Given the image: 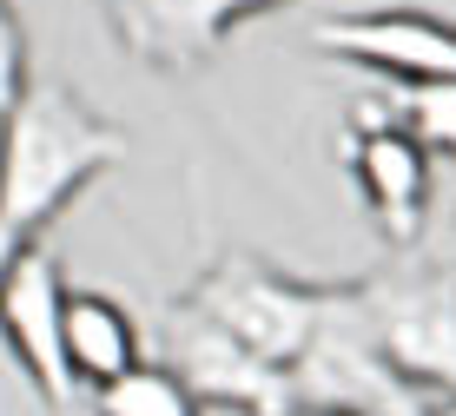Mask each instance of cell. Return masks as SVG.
<instances>
[{
	"label": "cell",
	"instance_id": "cell-1",
	"mask_svg": "<svg viewBox=\"0 0 456 416\" xmlns=\"http://www.w3.org/2000/svg\"><path fill=\"white\" fill-rule=\"evenodd\" d=\"M126 159V133L80 106L60 79H27L0 119V218L40 238L80 192Z\"/></svg>",
	"mask_w": 456,
	"mask_h": 416
},
{
	"label": "cell",
	"instance_id": "cell-2",
	"mask_svg": "<svg viewBox=\"0 0 456 416\" xmlns=\"http://www.w3.org/2000/svg\"><path fill=\"white\" fill-rule=\"evenodd\" d=\"M324 304H331L324 291H305V284L278 278V271H265L251 258H225L192 291V311L206 324H218L232 344H245L258 363H272V371H291L311 350V338L324 324Z\"/></svg>",
	"mask_w": 456,
	"mask_h": 416
},
{
	"label": "cell",
	"instance_id": "cell-3",
	"mask_svg": "<svg viewBox=\"0 0 456 416\" xmlns=\"http://www.w3.org/2000/svg\"><path fill=\"white\" fill-rule=\"evenodd\" d=\"M377 357L403 390H456V284L390 278L357 304Z\"/></svg>",
	"mask_w": 456,
	"mask_h": 416
},
{
	"label": "cell",
	"instance_id": "cell-4",
	"mask_svg": "<svg viewBox=\"0 0 456 416\" xmlns=\"http://www.w3.org/2000/svg\"><path fill=\"white\" fill-rule=\"evenodd\" d=\"M166 371L199 396V410H232V416H291L297 410V390H291V371H272L258 363L245 344H232L218 324L179 304L166 317Z\"/></svg>",
	"mask_w": 456,
	"mask_h": 416
},
{
	"label": "cell",
	"instance_id": "cell-5",
	"mask_svg": "<svg viewBox=\"0 0 456 416\" xmlns=\"http://www.w3.org/2000/svg\"><path fill=\"white\" fill-rule=\"evenodd\" d=\"M311 46L318 53H338L351 67L384 73L397 93L411 86H456V27L436 20V13H331V20L311 27Z\"/></svg>",
	"mask_w": 456,
	"mask_h": 416
},
{
	"label": "cell",
	"instance_id": "cell-6",
	"mask_svg": "<svg viewBox=\"0 0 456 416\" xmlns=\"http://www.w3.org/2000/svg\"><path fill=\"white\" fill-rule=\"evenodd\" d=\"M291 390H297V404H318L324 416L331 410H384V416H397L411 404V390H403V383L390 377V363L377 357V344L364 330V311H357L351 298L324 304L318 338H311V350L291 363Z\"/></svg>",
	"mask_w": 456,
	"mask_h": 416
},
{
	"label": "cell",
	"instance_id": "cell-7",
	"mask_svg": "<svg viewBox=\"0 0 456 416\" xmlns=\"http://www.w3.org/2000/svg\"><path fill=\"white\" fill-rule=\"evenodd\" d=\"M67 291L73 284L60 278V265L40 245H27V258L13 265L7 291H0V338L46 410H67L80 396V383L67 371Z\"/></svg>",
	"mask_w": 456,
	"mask_h": 416
},
{
	"label": "cell",
	"instance_id": "cell-8",
	"mask_svg": "<svg viewBox=\"0 0 456 416\" xmlns=\"http://www.w3.org/2000/svg\"><path fill=\"white\" fill-rule=\"evenodd\" d=\"M285 7V0H113V34L133 60L159 73H185L212 60L239 20Z\"/></svg>",
	"mask_w": 456,
	"mask_h": 416
},
{
	"label": "cell",
	"instance_id": "cell-9",
	"mask_svg": "<svg viewBox=\"0 0 456 416\" xmlns=\"http://www.w3.org/2000/svg\"><path fill=\"white\" fill-rule=\"evenodd\" d=\"M351 179L364 192V205L377 212L384 238H417L423 225V199H430V152L397 126V113H364V133L351 139Z\"/></svg>",
	"mask_w": 456,
	"mask_h": 416
},
{
	"label": "cell",
	"instance_id": "cell-10",
	"mask_svg": "<svg viewBox=\"0 0 456 416\" xmlns=\"http://www.w3.org/2000/svg\"><path fill=\"white\" fill-rule=\"evenodd\" d=\"M146 363V338H139L133 311L113 291H67V371L80 390H113Z\"/></svg>",
	"mask_w": 456,
	"mask_h": 416
},
{
	"label": "cell",
	"instance_id": "cell-11",
	"mask_svg": "<svg viewBox=\"0 0 456 416\" xmlns=\"http://www.w3.org/2000/svg\"><path fill=\"white\" fill-rule=\"evenodd\" d=\"M100 416H206V410H199V396L166 363H139L133 377L100 390Z\"/></svg>",
	"mask_w": 456,
	"mask_h": 416
},
{
	"label": "cell",
	"instance_id": "cell-12",
	"mask_svg": "<svg viewBox=\"0 0 456 416\" xmlns=\"http://www.w3.org/2000/svg\"><path fill=\"white\" fill-rule=\"evenodd\" d=\"M397 126L423 152H456V86H411L397 93Z\"/></svg>",
	"mask_w": 456,
	"mask_h": 416
},
{
	"label": "cell",
	"instance_id": "cell-13",
	"mask_svg": "<svg viewBox=\"0 0 456 416\" xmlns=\"http://www.w3.org/2000/svg\"><path fill=\"white\" fill-rule=\"evenodd\" d=\"M27 93V27L13 13V0H0V119Z\"/></svg>",
	"mask_w": 456,
	"mask_h": 416
},
{
	"label": "cell",
	"instance_id": "cell-14",
	"mask_svg": "<svg viewBox=\"0 0 456 416\" xmlns=\"http://www.w3.org/2000/svg\"><path fill=\"white\" fill-rule=\"evenodd\" d=\"M27 245H34V238H20L7 225V218H0V291H7V278H13V265L27 258Z\"/></svg>",
	"mask_w": 456,
	"mask_h": 416
},
{
	"label": "cell",
	"instance_id": "cell-15",
	"mask_svg": "<svg viewBox=\"0 0 456 416\" xmlns=\"http://www.w3.org/2000/svg\"><path fill=\"white\" fill-rule=\"evenodd\" d=\"M331 416H384V410H331Z\"/></svg>",
	"mask_w": 456,
	"mask_h": 416
}]
</instances>
